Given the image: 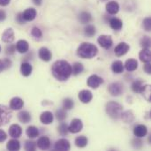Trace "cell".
<instances>
[{"mask_svg":"<svg viewBox=\"0 0 151 151\" xmlns=\"http://www.w3.org/2000/svg\"><path fill=\"white\" fill-rule=\"evenodd\" d=\"M51 73L58 81H67L72 75V65L67 61L58 60L53 64L51 67Z\"/></svg>","mask_w":151,"mask_h":151,"instance_id":"obj_1","label":"cell"},{"mask_svg":"<svg viewBox=\"0 0 151 151\" xmlns=\"http://www.w3.org/2000/svg\"><path fill=\"white\" fill-rule=\"evenodd\" d=\"M97 52L96 46L89 42L81 43L77 50V55L81 58H92L96 56Z\"/></svg>","mask_w":151,"mask_h":151,"instance_id":"obj_2","label":"cell"},{"mask_svg":"<svg viewBox=\"0 0 151 151\" xmlns=\"http://www.w3.org/2000/svg\"><path fill=\"white\" fill-rule=\"evenodd\" d=\"M123 107L116 102H109L106 104V112L113 119H119L122 114Z\"/></svg>","mask_w":151,"mask_h":151,"instance_id":"obj_3","label":"cell"},{"mask_svg":"<svg viewBox=\"0 0 151 151\" xmlns=\"http://www.w3.org/2000/svg\"><path fill=\"white\" fill-rule=\"evenodd\" d=\"M12 117V110L4 104H0V127L5 126Z\"/></svg>","mask_w":151,"mask_h":151,"instance_id":"obj_4","label":"cell"},{"mask_svg":"<svg viewBox=\"0 0 151 151\" xmlns=\"http://www.w3.org/2000/svg\"><path fill=\"white\" fill-rule=\"evenodd\" d=\"M97 42L100 44V46L103 47L104 49H110L113 44L111 36V35H100L98 37V39H97Z\"/></svg>","mask_w":151,"mask_h":151,"instance_id":"obj_5","label":"cell"},{"mask_svg":"<svg viewBox=\"0 0 151 151\" xmlns=\"http://www.w3.org/2000/svg\"><path fill=\"white\" fill-rule=\"evenodd\" d=\"M103 83H104V80H103L101 77H99L98 75H96V74L91 75V76L88 79V81H87L88 86L90 87L91 88H94V89L97 88H98L101 84H103Z\"/></svg>","mask_w":151,"mask_h":151,"instance_id":"obj_6","label":"cell"},{"mask_svg":"<svg viewBox=\"0 0 151 151\" xmlns=\"http://www.w3.org/2000/svg\"><path fill=\"white\" fill-rule=\"evenodd\" d=\"M83 128V124L81 119H74L72 120L70 126L68 127V131L73 134H77L81 132Z\"/></svg>","mask_w":151,"mask_h":151,"instance_id":"obj_7","label":"cell"},{"mask_svg":"<svg viewBox=\"0 0 151 151\" xmlns=\"http://www.w3.org/2000/svg\"><path fill=\"white\" fill-rule=\"evenodd\" d=\"M109 93L113 96H119L123 92V86L119 82H113L111 83L108 88Z\"/></svg>","mask_w":151,"mask_h":151,"instance_id":"obj_8","label":"cell"},{"mask_svg":"<svg viewBox=\"0 0 151 151\" xmlns=\"http://www.w3.org/2000/svg\"><path fill=\"white\" fill-rule=\"evenodd\" d=\"M70 148H71L70 142L65 139H60L57 141L54 146V149L56 150L59 151H67L70 150Z\"/></svg>","mask_w":151,"mask_h":151,"instance_id":"obj_9","label":"cell"},{"mask_svg":"<svg viewBox=\"0 0 151 151\" xmlns=\"http://www.w3.org/2000/svg\"><path fill=\"white\" fill-rule=\"evenodd\" d=\"M129 49H130V47L127 42H120L117 45L114 51H115V54L117 57H122L127 53Z\"/></svg>","mask_w":151,"mask_h":151,"instance_id":"obj_10","label":"cell"},{"mask_svg":"<svg viewBox=\"0 0 151 151\" xmlns=\"http://www.w3.org/2000/svg\"><path fill=\"white\" fill-rule=\"evenodd\" d=\"M78 97L80 99V101L83 104H88L92 98H93V95L91 93V91L89 90H87V89H84V90H81L79 95H78Z\"/></svg>","mask_w":151,"mask_h":151,"instance_id":"obj_11","label":"cell"},{"mask_svg":"<svg viewBox=\"0 0 151 151\" xmlns=\"http://www.w3.org/2000/svg\"><path fill=\"white\" fill-rule=\"evenodd\" d=\"M37 12L35 8H27L22 12V17L25 21H32L35 19Z\"/></svg>","mask_w":151,"mask_h":151,"instance_id":"obj_12","label":"cell"},{"mask_svg":"<svg viewBox=\"0 0 151 151\" xmlns=\"http://www.w3.org/2000/svg\"><path fill=\"white\" fill-rule=\"evenodd\" d=\"M21 134H22V129L19 125L13 124L9 127V135L11 137L17 139L21 136Z\"/></svg>","mask_w":151,"mask_h":151,"instance_id":"obj_13","label":"cell"},{"mask_svg":"<svg viewBox=\"0 0 151 151\" xmlns=\"http://www.w3.org/2000/svg\"><path fill=\"white\" fill-rule=\"evenodd\" d=\"M24 105V102L19 97H13L10 101V109L12 111H19Z\"/></svg>","mask_w":151,"mask_h":151,"instance_id":"obj_14","label":"cell"},{"mask_svg":"<svg viewBox=\"0 0 151 151\" xmlns=\"http://www.w3.org/2000/svg\"><path fill=\"white\" fill-rule=\"evenodd\" d=\"M39 58L42 60V61H45V62H48L52 58V54L50 52V50L46 48V47H42L39 50Z\"/></svg>","mask_w":151,"mask_h":151,"instance_id":"obj_15","label":"cell"},{"mask_svg":"<svg viewBox=\"0 0 151 151\" xmlns=\"http://www.w3.org/2000/svg\"><path fill=\"white\" fill-rule=\"evenodd\" d=\"M106 11L109 14H117L119 11V4L116 1H110L106 4Z\"/></svg>","mask_w":151,"mask_h":151,"instance_id":"obj_16","label":"cell"},{"mask_svg":"<svg viewBox=\"0 0 151 151\" xmlns=\"http://www.w3.org/2000/svg\"><path fill=\"white\" fill-rule=\"evenodd\" d=\"M36 146L41 150H48L50 147V141L47 136H42L38 139L36 142Z\"/></svg>","mask_w":151,"mask_h":151,"instance_id":"obj_17","label":"cell"},{"mask_svg":"<svg viewBox=\"0 0 151 151\" xmlns=\"http://www.w3.org/2000/svg\"><path fill=\"white\" fill-rule=\"evenodd\" d=\"M134 134L137 138H142L148 134V128L144 125H138L134 127Z\"/></svg>","mask_w":151,"mask_h":151,"instance_id":"obj_18","label":"cell"},{"mask_svg":"<svg viewBox=\"0 0 151 151\" xmlns=\"http://www.w3.org/2000/svg\"><path fill=\"white\" fill-rule=\"evenodd\" d=\"M2 40L3 42L6 43H11L14 40V32L12 28H7L2 35Z\"/></svg>","mask_w":151,"mask_h":151,"instance_id":"obj_19","label":"cell"},{"mask_svg":"<svg viewBox=\"0 0 151 151\" xmlns=\"http://www.w3.org/2000/svg\"><path fill=\"white\" fill-rule=\"evenodd\" d=\"M53 114L50 111H44L40 116V120L44 125H50L53 122Z\"/></svg>","mask_w":151,"mask_h":151,"instance_id":"obj_20","label":"cell"},{"mask_svg":"<svg viewBox=\"0 0 151 151\" xmlns=\"http://www.w3.org/2000/svg\"><path fill=\"white\" fill-rule=\"evenodd\" d=\"M15 47H16L17 51L19 52V53H26L27 51H28V49H29L28 42L27 41H25V40L18 41Z\"/></svg>","mask_w":151,"mask_h":151,"instance_id":"obj_21","label":"cell"},{"mask_svg":"<svg viewBox=\"0 0 151 151\" xmlns=\"http://www.w3.org/2000/svg\"><path fill=\"white\" fill-rule=\"evenodd\" d=\"M125 67H126L127 72H134L138 68V62L136 59L129 58L126 61Z\"/></svg>","mask_w":151,"mask_h":151,"instance_id":"obj_22","label":"cell"},{"mask_svg":"<svg viewBox=\"0 0 151 151\" xmlns=\"http://www.w3.org/2000/svg\"><path fill=\"white\" fill-rule=\"evenodd\" d=\"M32 70H33V67H32V65L28 62H24V63L21 64L20 73H21V74L23 76H25V77L29 76L32 73Z\"/></svg>","mask_w":151,"mask_h":151,"instance_id":"obj_23","label":"cell"},{"mask_svg":"<svg viewBox=\"0 0 151 151\" xmlns=\"http://www.w3.org/2000/svg\"><path fill=\"white\" fill-rule=\"evenodd\" d=\"M139 58H140V60H141L142 62L150 63L151 60L150 50V49H143V50L140 52Z\"/></svg>","mask_w":151,"mask_h":151,"instance_id":"obj_24","label":"cell"},{"mask_svg":"<svg viewBox=\"0 0 151 151\" xmlns=\"http://www.w3.org/2000/svg\"><path fill=\"white\" fill-rule=\"evenodd\" d=\"M110 26L112 29L114 30H120L123 27V22L121 19H118V18H111L109 21Z\"/></svg>","mask_w":151,"mask_h":151,"instance_id":"obj_25","label":"cell"},{"mask_svg":"<svg viewBox=\"0 0 151 151\" xmlns=\"http://www.w3.org/2000/svg\"><path fill=\"white\" fill-rule=\"evenodd\" d=\"M18 119L21 123L27 124L28 122H30L31 120V115L28 111H22L18 114Z\"/></svg>","mask_w":151,"mask_h":151,"instance_id":"obj_26","label":"cell"},{"mask_svg":"<svg viewBox=\"0 0 151 151\" xmlns=\"http://www.w3.org/2000/svg\"><path fill=\"white\" fill-rule=\"evenodd\" d=\"M79 20L81 24H88L92 20V15L88 12H81L79 15Z\"/></svg>","mask_w":151,"mask_h":151,"instance_id":"obj_27","label":"cell"},{"mask_svg":"<svg viewBox=\"0 0 151 151\" xmlns=\"http://www.w3.org/2000/svg\"><path fill=\"white\" fill-rule=\"evenodd\" d=\"M26 134L31 138V139H34V138H36L38 135H39V130L37 127H35V126H30L27 128L26 130Z\"/></svg>","mask_w":151,"mask_h":151,"instance_id":"obj_28","label":"cell"},{"mask_svg":"<svg viewBox=\"0 0 151 151\" xmlns=\"http://www.w3.org/2000/svg\"><path fill=\"white\" fill-rule=\"evenodd\" d=\"M6 148L7 150L10 151H17L20 149V144H19V142L13 139V140H11L8 142L7 145H6Z\"/></svg>","mask_w":151,"mask_h":151,"instance_id":"obj_29","label":"cell"},{"mask_svg":"<svg viewBox=\"0 0 151 151\" xmlns=\"http://www.w3.org/2000/svg\"><path fill=\"white\" fill-rule=\"evenodd\" d=\"M111 69H112L113 73H121L124 71V65L119 60L115 61L111 65Z\"/></svg>","mask_w":151,"mask_h":151,"instance_id":"obj_30","label":"cell"},{"mask_svg":"<svg viewBox=\"0 0 151 151\" xmlns=\"http://www.w3.org/2000/svg\"><path fill=\"white\" fill-rule=\"evenodd\" d=\"M143 87H144V81L141 80H137L134 81L132 84V89L134 93H141Z\"/></svg>","mask_w":151,"mask_h":151,"instance_id":"obj_31","label":"cell"},{"mask_svg":"<svg viewBox=\"0 0 151 151\" xmlns=\"http://www.w3.org/2000/svg\"><path fill=\"white\" fill-rule=\"evenodd\" d=\"M88 144V138L84 135H81V136H78L76 139H75V145L78 147V148H84L86 147Z\"/></svg>","mask_w":151,"mask_h":151,"instance_id":"obj_32","label":"cell"},{"mask_svg":"<svg viewBox=\"0 0 151 151\" xmlns=\"http://www.w3.org/2000/svg\"><path fill=\"white\" fill-rule=\"evenodd\" d=\"M120 118L126 122V123H132L134 120V116L131 111H127L121 114Z\"/></svg>","mask_w":151,"mask_h":151,"instance_id":"obj_33","label":"cell"},{"mask_svg":"<svg viewBox=\"0 0 151 151\" xmlns=\"http://www.w3.org/2000/svg\"><path fill=\"white\" fill-rule=\"evenodd\" d=\"M84 70V67L82 65V64L76 62L73 64V67H72V73H73L74 75H78L80 73H81Z\"/></svg>","mask_w":151,"mask_h":151,"instance_id":"obj_34","label":"cell"},{"mask_svg":"<svg viewBox=\"0 0 151 151\" xmlns=\"http://www.w3.org/2000/svg\"><path fill=\"white\" fill-rule=\"evenodd\" d=\"M11 65H12V61L9 58L0 59V73L8 69L9 67H11Z\"/></svg>","mask_w":151,"mask_h":151,"instance_id":"obj_35","label":"cell"},{"mask_svg":"<svg viewBox=\"0 0 151 151\" xmlns=\"http://www.w3.org/2000/svg\"><path fill=\"white\" fill-rule=\"evenodd\" d=\"M96 27L93 25H88L85 28H84V33L88 37H92L96 35Z\"/></svg>","mask_w":151,"mask_h":151,"instance_id":"obj_36","label":"cell"},{"mask_svg":"<svg viewBox=\"0 0 151 151\" xmlns=\"http://www.w3.org/2000/svg\"><path fill=\"white\" fill-rule=\"evenodd\" d=\"M74 106V102L71 98H65L63 101V109L64 110H72Z\"/></svg>","mask_w":151,"mask_h":151,"instance_id":"obj_37","label":"cell"},{"mask_svg":"<svg viewBox=\"0 0 151 151\" xmlns=\"http://www.w3.org/2000/svg\"><path fill=\"white\" fill-rule=\"evenodd\" d=\"M141 93L142 94V96L146 98V100L148 102H151L150 98V85H146L142 88Z\"/></svg>","mask_w":151,"mask_h":151,"instance_id":"obj_38","label":"cell"},{"mask_svg":"<svg viewBox=\"0 0 151 151\" xmlns=\"http://www.w3.org/2000/svg\"><path fill=\"white\" fill-rule=\"evenodd\" d=\"M56 117H57L58 121H61V122L64 121L66 119V113H65V110H62V109L58 110L56 112Z\"/></svg>","mask_w":151,"mask_h":151,"instance_id":"obj_39","label":"cell"},{"mask_svg":"<svg viewBox=\"0 0 151 151\" xmlns=\"http://www.w3.org/2000/svg\"><path fill=\"white\" fill-rule=\"evenodd\" d=\"M36 149V142L33 141H27L25 143V150L28 151H34Z\"/></svg>","mask_w":151,"mask_h":151,"instance_id":"obj_40","label":"cell"},{"mask_svg":"<svg viewBox=\"0 0 151 151\" xmlns=\"http://www.w3.org/2000/svg\"><path fill=\"white\" fill-rule=\"evenodd\" d=\"M141 46L143 49H150V38L149 36H144L141 40Z\"/></svg>","mask_w":151,"mask_h":151,"instance_id":"obj_41","label":"cell"},{"mask_svg":"<svg viewBox=\"0 0 151 151\" xmlns=\"http://www.w3.org/2000/svg\"><path fill=\"white\" fill-rule=\"evenodd\" d=\"M68 127L66 124L62 123L59 127H58V133L62 135V136H65L68 134Z\"/></svg>","mask_w":151,"mask_h":151,"instance_id":"obj_42","label":"cell"},{"mask_svg":"<svg viewBox=\"0 0 151 151\" xmlns=\"http://www.w3.org/2000/svg\"><path fill=\"white\" fill-rule=\"evenodd\" d=\"M31 35H32L35 38H41V37L42 36V31H41L38 27H33V29H32V31H31Z\"/></svg>","mask_w":151,"mask_h":151,"instance_id":"obj_43","label":"cell"},{"mask_svg":"<svg viewBox=\"0 0 151 151\" xmlns=\"http://www.w3.org/2000/svg\"><path fill=\"white\" fill-rule=\"evenodd\" d=\"M143 24H142V27H143V28L146 30V31H150L151 29V19L150 17H148V18H146L144 20H143V22H142Z\"/></svg>","mask_w":151,"mask_h":151,"instance_id":"obj_44","label":"cell"},{"mask_svg":"<svg viewBox=\"0 0 151 151\" xmlns=\"http://www.w3.org/2000/svg\"><path fill=\"white\" fill-rule=\"evenodd\" d=\"M15 50H16V47L13 44H9L5 48V53L8 55H12Z\"/></svg>","mask_w":151,"mask_h":151,"instance_id":"obj_45","label":"cell"},{"mask_svg":"<svg viewBox=\"0 0 151 151\" xmlns=\"http://www.w3.org/2000/svg\"><path fill=\"white\" fill-rule=\"evenodd\" d=\"M7 138V135L5 134V132L2 129H0V143L1 142H4Z\"/></svg>","mask_w":151,"mask_h":151,"instance_id":"obj_46","label":"cell"},{"mask_svg":"<svg viewBox=\"0 0 151 151\" xmlns=\"http://www.w3.org/2000/svg\"><path fill=\"white\" fill-rule=\"evenodd\" d=\"M16 20L18 21L19 24H24L26 21L24 20L23 17H22V13H19L17 16H16Z\"/></svg>","mask_w":151,"mask_h":151,"instance_id":"obj_47","label":"cell"},{"mask_svg":"<svg viewBox=\"0 0 151 151\" xmlns=\"http://www.w3.org/2000/svg\"><path fill=\"white\" fill-rule=\"evenodd\" d=\"M144 70H145V72H146L148 74H150L151 73L150 62V63H146V65H145V66H144Z\"/></svg>","mask_w":151,"mask_h":151,"instance_id":"obj_48","label":"cell"},{"mask_svg":"<svg viewBox=\"0 0 151 151\" xmlns=\"http://www.w3.org/2000/svg\"><path fill=\"white\" fill-rule=\"evenodd\" d=\"M6 18V13L4 10H0V21L4 20Z\"/></svg>","mask_w":151,"mask_h":151,"instance_id":"obj_49","label":"cell"},{"mask_svg":"<svg viewBox=\"0 0 151 151\" xmlns=\"http://www.w3.org/2000/svg\"><path fill=\"white\" fill-rule=\"evenodd\" d=\"M11 0H0V6H6L10 4Z\"/></svg>","mask_w":151,"mask_h":151,"instance_id":"obj_50","label":"cell"},{"mask_svg":"<svg viewBox=\"0 0 151 151\" xmlns=\"http://www.w3.org/2000/svg\"><path fill=\"white\" fill-rule=\"evenodd\" d=\"M32 1H33V3H34L35 5H37V6L41 5L42 3V0H32Z\"/></svg>","mask_w":151,"mask_h":151,"instance_id":"obj_51","label":"cell"},{"mask_svg":"<svg viewBox=\"0 0 151 151\" xmlns=\"http://www.w3.org/2000/svg\"><path fill=\"white\" fill-rule=\"evenodd\" d=\"M0 52H1V46H0Z\"/></svg>","mask_w":151,"mask_h":151,"instance_id":"obj_52","label":"cell"}]
</instances>
